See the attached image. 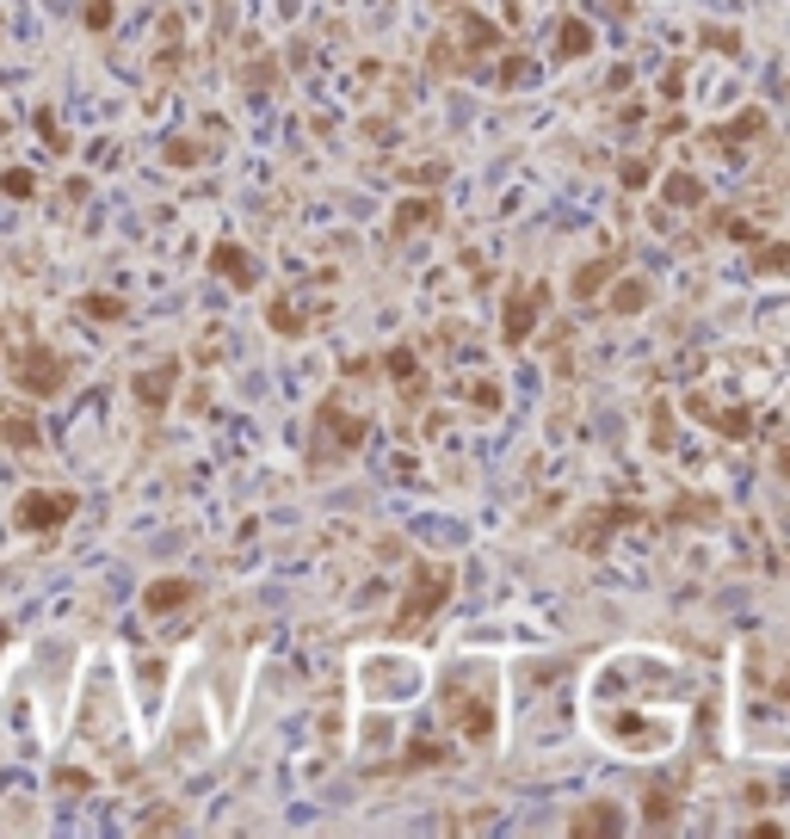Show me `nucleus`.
<instances>
[{
    "label": "nucleus",
    "instance_id": "10",
    "mask_svg": "<svg viewBox=\"0 0 790 839\" xmlns=\"http://www.w3.org/2000/svg\"><path fill=\"white\" fill-rule=\"evenodd\" d=\"M173 389H179V364H173V358H161L155 371L130 377V395H136V401H142V408H149V414H161V408H167V401H173Z\"/></svg>",
    "mask_w": 790,
    "mask_h": 839
},
{
    "label": "nucleus",
    "instance_id": "2",
    "mask_svg": "<svg viewBox=\"0 0 790 839\" xmlns=\"http://www.w3.org/2000/svg\"><path fill=\"white\" fill-rule=\"evenodd\" d=\"M439 722L457 728L463 741H494L500 722V679L482 667H451L439 685Z\"/></svg>",
    "mask_w": 790,
    "mask_h": 839
},
{
    "label": "nucleus",
    "instance_id": "6",
    "mask_svg": "<svg viewBox=\"0 0 790 839\" xmlns=\"http://www.w3.org/2000/svg\"><path fill=\"white\" fill-rule=\"evenodd\" d=\"M445 593H451V568L420 562V568H414V587H408V599H402V617H395V630L414 636V630L426 624V617H433V611L445 605Z\"/></svg>",
    "mask_w": 790,
    "mask_h": 839
},
{
    "label": "nucleus",
    "instance_id": "23",
    "mask_svg": "<svg viewBox=\"0 0 790 839\" xmlns=\"http://www.w3.org/2000/svg\"><path fill=\"white\" fill-rule=\"evenodd\" d=\"M13 642V624H7V617H0V648H7Z\"/></svg>",
    "mask_w": 790,
    "mask_h": 839
},
{
    "label": "nucleus",
    "instance_id": "19",
    "mask_svg": "<svg viewBox=\"0 0 790 839\" xmlns=\"http://www.w3.org/2000/svg\"><path fill=\"white\" fill-rule=\"evenodd\" d=\"M581 50H587V31L568 25V31H562V56H581Z\"/></svg>",
    "mask_w": 790,
    "mask_h": 839
},
{
    "label": "nucleus",
    "instance_id": "18",
    "mask_svg": "<svg viewBox=\"0 0 790 839\" xmlns=\"http://www.w3.org/2000/svg\"><path fill=\"white\" fill-rule=\"evenodd\" d=\"M426 216H433V204H402V223H395V235H414Z\"/></svg>",
    "mask_w": 790,
    "mask_h": 839
},
{
    "label": "nucleus",
    "instance_id": "13",
    "mask_svg": "<svg viewBox=\"0 0 790 839\" xmlns=\"http://www.w3.org/2000/svg\"><path fill=\"white\" fill-rule=\"evenodd\" d=\"M81 309H87L93 321H124V297H112V290H87Z\"/></svg>",
    "mask_w": 790,
    "mask_h": 839
},
{
    "label": "nucleus",
    "instance_id": "5",
    "mask_svg": "<svg viewBox=\"0 0 790 839\" xmlns=\"http://www.w3.org/2000/svg\"><path fill=\"white\" fill-rule=\"evenodd\" d=\"M75 513H81V494H75V488H25V494L13 500V525L31 531V537L62 531Z\"/></svg>",
    "mask_w": 790,
    "mask_h": 839
},
{
    "label": "nucleus",
    "instance_id": "4",
    "mask_svg": "<svg viewBox=\"0 0 790 839\" xmlns=\"http://www.w3.org/2000/svg\"><path fill=\"white\" fill-rule=\"evenodd\" d=\"M494 44H500V25H494V19L457 13V19H451V38H445V31L433 38V68H439V75H463V62H470V56H488Z\"/></svg>",
    "mask_w": 790,
    "mask_h": 839
},
{
    "label": "nucleus",
    "instance_id": "16",
    "mask_svg": "<svg viewBox=\"0 0 790 839\" xmlns=\"http://www.w3.org/2000/svg\"><path fill=\"white\" fill-rule=\"evenodd\" d=\"M753 266H760L766 278H772V272H790V247H784V241H766L760 253H753Z\"/></svg>",
    "mask_w": 790,
    "mask_h": 839
},
{
    "label": "nucleus",
    "instance_id": "1",
    "mask_svg": "<svg viewBox=\"0 0 790 839\" xmlns=\"http://www.w3.org/2000/svg\"><path fill=\"white\" fill-rule=\"evenodd\" d=\"M698 673L661 648H618L587 679V728L624 759H661L686 735Z\"/></svg>",
    "mask_w": 790,
    "mask_h": 839
},
{
    "label": "nucleus",
    "instance_id": "15",
    "mask_svg": "<svg viewBox=\"0 0 790 839\" xmlns=\"http://www.w3.org/2000/svg\"><path fill=\"white\" fill-rule=\"evenodd\" d=\"M112 19H118V0H87V7H81L87 31H112Z\"/></svg>",
    "mask_w": 790,
    "mask_h": 839
},
{
    "label": "nucleus",
    "instance_id": "20",
    "mask_svg": "<svg viewBox=\"0 0 790 839\" xmlns=\"http://www.w3.org/2000/svg\"><path fill=\"white\" fill-rule=\"evenodd\" d=\"M167 161H179V167H192V161H198V149H192V142H167Z\"/></svg>",
    "mask_w": 790,
    "mask_h": 839
},
{
    "label": "nucleus",
    "instance_id": "9",
    "mask_svg": "<svg viewBox=\"0 0 790 839\" xmlns=\"http://www.w3.org/2000/svg\"><path fill=\"white\" fill-rule=\"evenodd\" d=\"M544 297H550V290L537 284V278L513 284V297H507V346H519L531 334V321H537V309H544Z\"/></svg>",
    "mask_w": 790,
    "mask_h": 839
},
{
    "label": "nucleus",
    "instance_id": "7",
    "mask_svg": "<svg viewBox=\"0 0 790 839\" xmlns=\"http://www.w3.org/2000/svg\"><path fill=\"white\" fill-rule=\"evenodd\" d=\"M686 414L710 432H723V439H747L753 432V414H747V401L735 408V401H716L710 389H686Z\"/></svg>",
    "mask_w": 790,
    "mask_h": 839
},
{
    "label": "nucleus",
    "instance_id": "22",
    "mask_svg": "<svg viewBox=\"0 0 790 839\" xmlns=\"http://www.w3.org/2000/svg\"><path fill=\"white\" fill-rule=\"evenodd\" d=\"M778 476H790V445H784V451H778Z\"/></svg>",
    "mask_w": 790,
    "mask_h": 839
},
{
    "label": "nucleus",
    "instance_id": "17",
    "mask_svg": "<svg viewBox=\"0 0 790 839\" xmlns=\"http://www.w3.org/2000/svg\"><path fill=\"white\" fill-rule=\"evenodd\" d=\"M272 327H278V334H303V315L291 303H272Z\"/></svg>",
    "mask_w": 790,
    "mask_h": 839
},
{
    "label": "nucleus",
    "instance_id": "3",
    "mask_svg": "<svg viewBox=\"0 0 790 839\" xmlns=\"http://www.w3.org/2000/svg\"><path fill=\"white\" fill-rule=\"evenodd\" d=\"M7 377H13V389H19V395L50 401V395H62V389H68V358H62L56 346H44L38 334H25V340L7 352Z\"/></svg>",
    "mask_w": 790,
    "mask_h": 839
},
{
    "label": "nucleus",
    "instance_id": "21",
    "mask_svg": "<svg viewBox=\"0 0 790 839\" xmlns=\"http://www.w3.org/2000/svg\"><path fill=\"white\" fill-rule=\"evenodd\" d=\"M630 303H649V290H642V284H624V290H618V303H612V309H630Z\"/></svg>",
    "mask_w": 790,
    "mask_h": 839
},
{
    "label": "nucleus",
    "instance_id": "8",
    "mask_svg": "<svg viewBox=\"0 0 790 839\" xmlns=\"http://www.w3.org/2000/svg\"><path fill=\"white\" fill-rule=\"evenodd\" d=\"M0 445L7 451H38L44 445V420L31 395H0Z\"/></svg>",
    "mask_w": 790,
    "mask_h": 839
},
{
    "label": "nucleus",
    "instance_id": "12",
    "mask_svg": "<svg viewBox=\"0 0 790 839\" xmlns=\"http://www.w3.org/2000/svg\"><path fill=\"white\" fill-rule=\"evenodd\" d=\"M210 266H217V278H229L235 290H254L260 284V260L247 247H235V241H217L210 247Z\"/></svg>",
    "mask_w": 790,
    "mask_h": 839
},
{
    "label": "nucleus",
    "instance_id": "11",
    "mask_svg": "<svg viewBox=\"0 0 790 839\" xmlns=\"http://www.w3.org/2000/svg\"><path fill=\"white\" fill-rule=\"evenodd\" d=\"M192 599H198V580H186V574L149 580V587H142V611H149V617H173L179 605H192Z\"/></svg>",
    "mask_w": 790,
    "mask_h": 839
},
{
    "label": "nucleus",
    "instance_id": "14",
    "mask_svg": "<svg viewBox=\"0 0 790 839\" xmlns=\"http://www.w3.org/2000/svg\"><path fill=\"white\" fill-rule=\"evenodd\" d=\"M0 192H7V198H38V173H31V167H7V173H0Z\"/></svg>",
    "mask_w": 790,
    "mask_h": 839
}]
</instances>
